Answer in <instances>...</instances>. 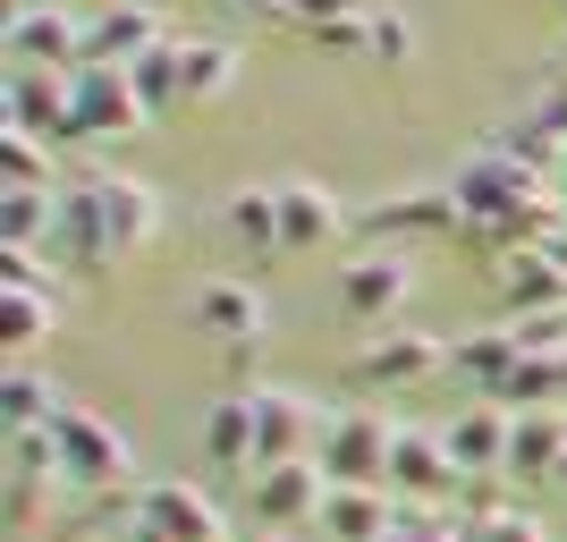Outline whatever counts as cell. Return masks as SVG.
Masks as SVG:
<instances>
[{"mask_svg":"<svg viewBox=\"0 0 567 542\" xmlns=\"http://www.w3.org/2000/svg\"><path fill=\"white\" fill-rule=\"evenodd\" d=\"M450 187H457V204H466V237H474L492 263L508 255V246H543V229L559 221L543 170L508 162V153H492V144H483V153L457 170Z\"/></svg>","mask_w":567,"mask_h":542,"instance_id":"cell-1","label":"cell"},{"mask_svg":"<svg viewBox=\"0 0 567 542\" xmlns=\"http://www.w3.org/2000/svg\"><path fill=\"white\" fill-rule=\"evenodd\" d=\"M399 416L390 407H331V425H322V474L331 483H390V449H399Z\"/></svg>","mask_w":567,"mask_h":542,"instance_id":"cell-2","label":"cell"},{"mask_svg":"<svg viewBox=\"0 0 567 542\" xmlns=\"http://www.w3.org/2000/svg\"><path fill=\"white\" fill-rule=\"evenodd\" d=\"M51 441H60V474H69V483H85V492H127L136 458H127L118 425H102L94 407H60Z\"/></svg>","mask_w":567,"mask_h":542,"instance_id":"cell-3","label":"cell"},{"mask_svg":"<svg viewBox=\"0 0 567 542\" xmlns=\"http://www.w3.org/2000/svg\"><path fill=\"white\" fill-rule=\"evenodd\" d=\"M322 500H331V474H322V458L255 467V518L271 525V534H306V525H322Z\"/></svg>","mask_w":567,"mask_h":542,"instance_id":"cell-4","label":"cell"},{"mask_svg":"<svg viewBox=\"0 0 567 542\" xmlns=\"http://www.w3.org/2000/svg\"><path fill=\"white\" fill-rule=\"evenodd\" d=\"M466 483H474V474L450 458V432H415V425L399 432V449H390V492L424 500V509H450Z\"/></svg>","mask_w":567,"mask_h":542,"instance_id":"cell-5","label":"cell"},{"mask_svg":"<svg viewBox=\"0 0 567 542\" xmlns=\"http://www.w3.org/2000/svg\"><path fill=\"white\" fill-rule=\"evenodd\" d=\"M9 127L76 144V69H9Z\"/></svg>","mask_w":567,"mask_h":542,"instance_id":"cell-6","label":"cell"},{"mask_svg":"<svg viewBox=\"0 0 567 542\" xmlns=\"http://www.w3.org/2000/svg\"><path fill=\"white\" fill-rule=\"evenodd\" d=\"M144 94H136V76L118 69V60H85L76 69V144L85 136H136L144 127Z\"/></svg>","mask_w":567,"mask_h":542,"instance_id":"cell-7","label":"cell"},{"mask_svg":"<svg viewBox=\"0 0 567 542\" xmlns=\"http://www.w3.org/2000/svg\"><path fill=\"white\" fill-rule=\"evenodd\" d=\"M85 195H94L102 237H111V255H118V263L153 246V229H162V195L144 187V178H118V170H94V178H85Z\"/></svg>","mask_w":567,"mask_h":542,"instance_id":"cell-8","label":"cell"},{"mask_svg":"<svg viewBox=\"0 0 567 542\" xmlns=\"http://www.w3.org/2000/svg\"><path fill=\"white\" fill-rule=\"evenodd\" d=\"M322 407L297 399V390H255V467H288V458H313L322 449Z\"/></svg>","mask_w":567,"mask_h":542,"instance_id":"cell-9","label":"cell"},{"mask_svg":"<svg viewBox=\"0 0 567 542\" xmlns=\"http://www.w3.org/2000/svg\"><path fill=\"white\" fill-rule=\"evenodd\" d=\"M364 390H415V381L450 374V339H432V330H390V339H373V348L348 365Z\"/></svg>","mask_w":567,"mask_h":542,"instance_id":"cell-10","label":"cell"},{"mask_svg":"<svg viewBox=\"0 0 567 542\" xmlns=\"http://www.w3.org/2000/svg\"><path fill=\"white\" fill-rule=\"evenodd\" d=\"M406 297H415V263H406L399 246H364V255L339 272V306H348L355 323H381V314H399Z\"/></svg>","mask_w":567,"mask_h":542,"instance_id":"cell-11","label":"cell"},{"mask_svg":"<svg viewBox=\"0 0 567 542\" xmlns=\"http://www.w3.org/2000/svg\"><path fill=\"white\" fill-rule=\"evenodd\" d=\"M9 69H85V18H69V9H9Z\"/></svg>","mask_w":567,"mask_h":542,"instance_id":"cell-12","label":"cell"},{"mask_svg":"<svg viewBox=\"0 0 567 542\" xmlns=\"http://www.w3.org/2000/svg\"><path fill=\"white\" fill-rule=\"evenodd\" d=\"M169 43V18L153 9V0H102L94 18H85V60H144V51Z\"/></svg>","mask_w":567,"mask_h":542,"instance_id":"cell-13","label":"cell"},{"mask_svg":"<svg viewBox=\"0 0 567 542\" xmlns=\"http://www.w3.org/2000/svg\"><path fill=\"white\" fill-rule=\"evenodd\" d=\"M364 229L373 237H466V204H457V187H399L364 213Z\"/></svg>","mask_w":567,"mask_h":542,"instance_id":"cell-14","label":"cell"},{"mask_svg":"<svg viewBox=\"0 0 567 542\" xmlns=\"http://www.w3.org/2000/svg\"><path fill=\"white\" fill-rule=\"evenodd\" d=\"M136 518L162 542H220V509H213V492H195V483H144Z\"/></svg>","mask_w":567,"mask_h":542,"instance_id":"cell-15","label":"cell"},{"mask_svg":"<svg viewBox=\"0 0 567 542\" xmlns=\"http://www.w3.org/2000/svg\"><path fill=\"white\" fill-rule=\"evenodd\" d=\"M492 280H499V297H508V323H517V314L567 306V272L543 255V246H508V255L492 263Z\"/></svg>","mask_w":567,"mask_h":542,"instance_id":"cell-16","label":"cell"},{"mask_svg":"<svg viewBox=\"0 0 567 542\" xmlns=\"http://www.w3.org/2000/svg\"><path fill=\"white\" fill-rule=\"evenodd\" d=\"M322 534H331V542L399 534V500H390V483H331V500H322Z\"/></svg>","mask_w":567,"mask_h":542,"instance_id":"cell-17","label":"cell"},{"mask_svg":"<svg viewBox=\"0 0 567 542\" xmlns=\"http://www.w3.org/2000/svg\"><path fill=\"white\" fill-rule=\"evenodd\" d=\"M441 432H450V458H457L466 474H508V432H517V407H492V399H483V407H466V416H450Z\"/></svg>","mask_w":567,"mask_h":542,"instance_id":"cell-18","label":"cell"},{"mask_svg":"<svg viewBox=\"0 0 567 542\" xmlns=\"http://www.w3.org/2000/svg\"><path fill=\"white\" fill-rule=\"evenodd\" d=\"M339 229H348V204H339L322 178H288L280 187V246L306 255V246H331Z\"/></svg>","mask_w":567,"mask_h":542,"instance_id":"cell-19","label":"cell"},{"mask_svg":"<svg viewBox=\"0 0 567 542\" xmlns=\"http://www.w3.org/2000/svg\"><path fill=\"white\" fill-rule=\"evenodd\" d=\"M517 330L499 323V330H457L450 339V374H466L474 381V399H499L508 390V374H517Z\"/></svg>","mask_w":567,"mask_h":542,"instance_id":"cell-20","label":"cell"},{"mask_svg":"<svg viewBox=\"0 0 567 542\" xmlns=\"http://www.w3.org/2000/svg\"><path fill=\"white\" fill-rule=\"evenodd\" d=\"M195 330H213V339H229V348H255V339H262V297L246 280L195 288Z\"/></svg>","mask_w":567,"mask_h":542,"instance_id":"cell-21","label":"cell"},{"mask_svg":"<svg viewBox=\"0 0 567 542\" xmlns=\"http://www.w3.org/2000/svg\"><path fill=\"white\" fill-rule=\"evenodd\" d=\"M559 458H567V416L559 407H525L517 416V432H508V474H559Z\"/></svg>","mask_w":567,"mask_h":542,"instance_id":"cell-22","label":"cell"},{"mask_svg":"<svg viewBox=\"0 0 567 542\" xmlns=\"http://www.w3.org/2000/svg\"><path fill=\"white\" fill-rule=\"evenodd\" d=\"M60 390H51V374H34L25 356H9V381H0V416H9V432H43L60 425Z\"/></svg>","mask_w":567,"mask_h":542,"instance_id":"cell-23","label":"cell"},{"mask_svg":"<svg viewBox=\"0 0 567 542\" xmlns=\"http://www.w3.org/2000/svg\"><path fill=\"white\" fill-rule=\"evenodd\" d=\"M204 458L213 467H255V390H229V399L204 416Z\"/></svg>","mask_w":567,"mask_h":542,"instance_id":"cell-24","label":"cell"},{"mask_svg":"<svg viewBox=\"0 0 567 542\" xmlns=\"http://www.w3.org/2000/svg\"><path fill=\"white\" fill-rule=\"evenodd\" d=\"M60 237V187H9L0 195V246H43Z\"/></svg>","mask_w":567,"mask_h":542,"instance_id":"cell-25","label":"cell"},{"mask_svg":"<svg viewBox=\"0 0 567 542\" xmlns=\"http://www.w3.org/2000/svg\"><path fill=\"white\" fill-rule=\"evenodd\" d=\"M0 339H9V356L51 339V297L34 280H0Z\"/></svg>","mask_w":567,"mask_h":542,"instance_id":"cell-26","label":"cell"},{"mask_svg":"<svg viewBox=\"0 0 567 542\" xmlns=\"http://www.w3.org/2000/svg\"><path fill=\"white\" fill-rule=\"evenodd\" d=\"M237 69H246V60H237L229 43H187V34H178V85H187V102L229 94V85H237Z\"/></svg>","mask_w":567,"mask_h":542,"instance_id":"cell-27","label":"cell"},{"mask_svg":"<svg viewBox=\"0 0 567 542\" xmlns=\"http://www.w3.org/2000/svg\"><path fill=\"white\" fill-rule=\"evenodd\" d=\"M220 221H229V237H246L255 255H280V187H237Z\"/></svg>","mask_w":567,"mask_h":542,"instance_id":"cell-28","label":"cell"},{"mask_svg":"<svg viewBox=\"0 0 567 542\" xmlns=\"http://www.w3.org/2000/svg\"><path fill=\"white\" fill-rule=\"evenodd\" d=\"M492 153H508V162H525V170H543V178H550V170L567 162V136L550 127V119H534V111H525V119H508V127H499V144H492Z\"/></svg>","mask_w":567,"mask_h":542,"instance_id":"cell-29","label":"cell"},{"mask_svg":"<svg viewBox=\"0 0 567 542\" xmlns=\"http://www.w3.org/2000/svg\"><path fill=\"white\" fill-rule=\"evenodd\" d=\"M127 76H136V94H144V111H153V119H162L169 102H187V85H178V34H169L162 51L127 60Z\"/></svg>","mask_w":567,"mask_h":542,"instance_id":"cell-30","label":"cell"},{"mask_svg":"<svg viewBox=\"0 0 567 542\" xmlns=\"http://www.w3.org/2000/svg\"><path fill=\"white\" fill-rule=\"evenodd\" d=\"M0 170H9V187H51V144L25 127H0Z\"/></svg>","mask_w":567,"mask_h":542,"instance_id":"cell-31","label":"cell"},{"mask_svg":"<svg viewBox=\"0 0 567 542\" xmlns=\"http://www.w3.org/2000/svg\"><path fill=\"white\" fill-rule=\"evenodd\" d=\"M51 483H60V474H43V467H9V534L43 525V509H51Z\"/></svg>","mask_w":567,"mask_h":542,"instance_id":"cell-32","label":"cell"},{"mask_svg":"<svg viewBox=\"0 0 567 542\" xmlns=\"http://www.w3.org/2000/svg\"><path fill=\"white\" fill-rule=\"evenodd\" d=\"M406 60H415V25L381 0V9H373V69H406Z\"/></svg>","mask_w":567,"mask_h":542,"instance_id":"cell-33","label":"cell"},{"mask_svg":"<svg viewBox=\"0 0 567 542\" xmlns=\"http://www.w3.org/2000/svg\"><path fill=\"white\" fill-rule=\"evenodd\" d=\"M508 330H517V348H525V356H559V348H567V306H550V314H517Z\"/></svg>","mask_w":567,"mask_h":542,"instance_id":"cell-34","label":"cell"},{"mask_svg":"<svg viewBox=\"0 0 567 542\" xmlns=\"http://www.w3.org/2000/svg\"><path fill=\"white\" fill-rule=\"evenodd\" d=\"M373 9H381V0H288V18L306 25V34H313V25H339V18H373Z\"/></svg>","mask_w":567,"mask_h":542,"instance_id":"cell-35","label":"cell"},{"mask_svg":"<svg viewBox=\"0 0 567 542\" xmlns=\"http://www.w3.org/2000/svg\"><path fill=\"white\" fill-rule=\"evenodd\" d=\"M474 542H550V534H543V518H525V509H499V518L474 525Z\"/></svg>","mask_w":567,"mask_h":542,"instance_id":"cell-36","label":"cell"},{"mask_svg":"<svg viewBox=\"0 0 567 542\" xmlns=\"http://www.w3.org/2000/svg\"><path fill=\"white\" fill-rule=\"evenodd\" d=\"M313 43H322V51H364V60H373V18H339V25H313Z\"/></svg>","mask_w":567,"mask_h":542,"instance_id":"cell-37","label":"cell"},{"mask_svg":"<svg viewBox=\"0 0 567 542\" xmlns=\"http://www.w3.org/2000/svg\"><path fill=\"white\" fill-rule=\"evenodd\" d=\"M534 119H550V127L567 136V69H550V76H543V94H534Z\"/></svg>","mask_w":567,"mask_h":542,"instance_id":"cell-38","label":"cell"},{"mask_svg":"<svg viewBox=\"0 0 567 542\" xmlns=\"http://www.w3.org/2000/svg\"><path fill=\"white\" fill-rule=\"evenodd\" d=\"M543 255H550V263H559V272H567V213H559V221H550V229H543Z\"/></svg>","mask_w":567,"mask_h":542,"instance_id":"cell-39","label":"cell"},{"mask_svg":"<svg viewBox=\"0 0 567 542\" xmlns=\"http://www.w3.org/2000/svg\"><path fill=\"white\" fill-rule=\"evenodd\" d=\"M237 9H262V18H288V0H237Z\"/></svg>","mask_w":567,"mask_h":542,"instance_id":"cell-40","label":"cell"},{"mask_svg":"<svg viewBox=\"0 0 567 542\" xmlns=\"http://www.w3.org/2000/svg\"><path fill=\"white\" fill-rule=\"evenodd\" d=\"M18 9H69V0H18Z\"/></svg>","mask_w":567,"mask_h":542,"instance_id":"cell-41","label":"cell"},{"mask_svg":"<svg viewBox=\"0 0 567 542\" xmlns=\"http://www.w3.org/2000/svg\"><path fill=\"white\" fill-rule=\"evenodd\" d=\"M550 483H567V458H559V474H550Z\"/></svg>","mask_w":567,"mask_h":542,"instance_id":"cell-42","label":"cell"},{"mask_svg":"<svg viewBox=\"0 0 567 542\" xmlns=\"http://www.w3.org/2000/svg\"><path fill=\"white\" fill-rule=\"evenodd\" d=\"M271 542H306V534H271Z\"/></svg>","mask_w":567,"mask_h":542,"instance_id":"cell-43","label":"cell"},{"mask_svg":"<svg viewBox=\"0 0 567 542\" xmlns=\"http://www.w3.org/2000/svg\"><path fill=\"white\" fill-rule=\"evenodd\" d=\"M381 542H406V534H381Z\"/></svg>","mask_w":567,"mask_h":542,"instance_id":"cell-44","label":"cell"}]
</instances>
